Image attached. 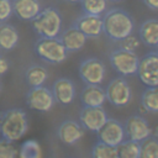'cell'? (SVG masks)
I'll use <instances>...</instances> for the list:
<instances>
[{
    "label": "cell",
    "mask_w": 158,
    "mask_h": 158,
    "mask_svg": "<svg viewBox=\"0 0 158 158\" xmlns=\"http://www.w3.org/2000/svg\"><path fill=\"white\" fill-rule=\"evenodd\" d=\"M12 15L11 0H0V22H6Z\"/></svg>",
    "instance_id": "30"
},
{
    "label": "cell",
    "mask_w": 158,
    "mask_h": 158,
    "mask_svg": "<svg viewBox=\"0 0 158 158\" xmlns=\"http://www.w3.org/2000/svg\"><path fill=\"white\" fill-rule=\"evenodd\" d=\"M26 102L30 109L40 111V112H48L54 105V98L52 90L41 85L31 88L26 95Z\"/></svg>",
    "instance_id": "9"
},
{
    "label": "cell",
    "mask_w": 158,
    "mask_h": 158,
    "mask_svg": "<svg viewBox=\"0 0 158 158\" xmlns=\"http://www.w3.org/2000/svg\"><path fill=\"white\" fill-rule=\"evenodd\" d=\"M96 133L100 142L114 147H117L120 143H122L126 139L123 123L115 118H107V121Z\"/></svg>",
    "instance_id": "12"
},
{
    "label": "cell",
    "mask_w": 158,
    "mask_h": 158,
    "mask_svg": "<svg viewBox=\"0 0 158 158\" xmlns=\"http://www.w3.org/2000/svg\"><path fill=\"white\" fill-rule=\"evenodd\" d=\"M157 48H158V46H157ZM157 52H158V51H157Z\"/></svg>",
    "instance_id": "37"
},
{
    "label": "cell",
    "mask_w": 158,
    "mask_h": 158,
    "mask_svg": "<svg viewBox=\"0 0 158 158\" xmlns=\"http://www.w3.org/2000/svg\"><path fill=\"white\" fill-rule=\"evenodd\" d=\"M110 64L111 67L122 77L137 74L138 60L139 58L135 52L126 51L122 48H116L110 53Z\"/></svg>",
    "instance_id": "5"
},
{
    "label": "cell",
    "mask_w": 158,
    "mask_h": 158,
    "mask_svg": "<svg viewBox=\"0 0 158 158\" xmlns=\"http://www.w3.org/2000/svg\"><path fill=\"white\" fill-rule=\"evenodd\" d=\"M79 2L84 14L101 16L107 10V0H80Z\"/></svg>",
    "instance_id": "27"
},
{
    "label": "cell",
    "mask_w": 158,
    "mask_h": 158,
    "mask_svg": "<svg viewBox=\"0 0 158 158\" xmlns=\"http://www.w3.org/2000/svg\"><path fill=\"white\" fill-rule=\"evenodd\" d=\"M7 69H9V60L4 56L0 54V75L5 74L7 72Z\"/></svg>",
    "instance_id": "31"
},
{
    "label": "cell",
    "mask_w": 158,
    "mask_h": 158,
    "mask_svg": "<svg viewBox=\"0 0 158 158\" xmlns=\"http://www.w3.org/2000/svg\"><path fill=\"white\" fill-rule=\"evenodd\" d=\"M0 91H1V83H0Z\"/></svg>",
    "instance_id": "36"
},
{
    "label": "cell",
    "mask_w": 158,
    "mask_h": 158,
    "mask_svg": "<svg viewBox=\"0 0 158 158\" xmlns=\"http://www.w3.org/2000/svg\"><path fill=\"white\" fill-rule=\"evenodd\" d=\"M11 2L12 14L23 21H32L42 9L40 0H11Z\"/></svg>",
    "instance_id": "17"
},
{
    "label": "cell",
    "mask_w": 158,
    "mask_h": 158,
    "mask_svg": "<svg viewBox=\"0 0 158 158\" xmlns=\"http://www.w3.org/2000/svg\"><path fill=\"white\" fill-rule=\"evenodd\" d=\"M152 135H153V137L158 138V125L154 127V130H152Z\"/></svg>",
    "instance_id": "33"
},
{
    "label": "cell",
    "mask_w": 158,
    "mask_h": 158,
    "mask_svg": "<svg viewBox=\"0 0 158 158\" xmlns=\"http://www.w3.org/2000/svg\"><path fill=\"white\" fill-rule=\"evenodd\" d=\"M142 109L147 112L158 114V86H147L141 96Z\"/></svg>",
    "instance_id": "22"
},
{
    "label": "cell",
    "mask_w": 158,
    "mask_h": 158,
    "mask_svg": "<svg viewBox=\"0 0 158 158\" xmlns=\"http://www.w3.org/2000/svg\"><path fill=\"white\" fill-rule=\"evenodd\" d=\"M83 106H102L106 101L105 89L100 85H85L80 94Z\"/></svg>",
    "instance_id": "18"
},
{
    "label": "cell",
    "mask_w": 158,
    "mask_h": 158,
    "mask_svg": "<svg viewBox=\"0 0 158 158\" xmlns=\"http://www.w3.org/2000/svg\"><path fill=\"white\" fill-rule=\"evenodd\" d=\"M31 22L38 37H58L62 32V15L59 10L53 6L41 9Z\"/></svg>",
    "instance_id": "3"
},
{
    "label": "cell",
    "mask_w": 158,
    "mask_h": 158,
    "mask_svg": "<svg viewBox=\"0 0 158 158\" xmlns=\"http://www.w3.org/2000/svg\"><path fill=\"white\" fill-rule=\"evenodd\" d=\"M58 138L65 144H75L84 135V128L79 122L73 120L63 121L57 130Z\"/></svg>",
    "instance_id": "16"
},
{
    "label": "cell",
    "mask_w": 158,
    "mask_h": 158,
    "mask_svg": "<svg viewBox=\"0 0 158 158\" xmlns=\"http://www.w3.org/2000/svg\"><path fill=\"white\" fill-rule=\"evenodd\" d=\"M139 158H158V138L151 135L139 142Z\"/></svg>",
    "instance_id": "23"
},
{
    "label": "cell",
    "mask_w": 158,
    "mask_h": 158,
    "mask_svg": "<svg viewBox=\"0 0 158 158\" xmlns=\"http://www.w3.org/2000/svg\"><path fill=\"white\" fill-rule=\"evenodd\" d=\"M67 1H69V2H79L80 0H67Z\"/></svg>",
    "instance_id": "34"
},
{
    "label": "cell",
    "mask_w": 158,
    "mask_h": 158,
    "mask_svg": "<svg viewBox=\"0 0 158 158\" xmlns=\"http://www.w3.org/2000/svg\"><path fill=\"white\" fill-rule=\"evenodd\" d=\"M116 148L120 158H139V142L125 139Z\"/></svg>",
    "instance_id": "24"
},
{
    "label": "cell",
    "mask_w": 158,
    "mask_h": 158,
    "mask_svg": "<svg viewBox=\"0 0 158 158\" xmlns=\"http://www.w3.org/2000/svg\"><path fill=\"white\" fill-rule=\"evenodd\" d=\"M48 78V72L44 67L40 65V64H32L30 65L26 72H25V79H26V83L31 86V88H35V86H41L44 84V81L47 80Z\"/></svg>",
    "instance_id": "21"
},
{
    "label": "cell",
    "mask_w": 158,
    "mask_h": 158,
    "mask_svg": "<svg viewBox=\"0 0 158 158\" xmlns=\"http://www.w3.org/2000/svg\"><path fill=\"white\" fill-rule=\"evenodd\" d=\"M107 114L102 106H83L79 114V123L84 130L98 132L107 121Z\"/></svg>",
    "instance_id": "10"
},
{
    "label": "cell",
    "mask_w": 158,
    "mask_h": 158,
    "mask_svg": "<svg viewBox=\"0 0 158 158\" xmlns=\"http://www.w3.org/2000/svg\"><path fill=\"white\" fill-rule=\"evenodd\" d=\"M102 32L112 41H121L133 33L135 21L133 17L125 10L114 7L104 12Z\"/></svg>",
    "instance_id": "1"
},
{
    "label": "cell",
    "mask_w": 158,
    "mask_h": 158,
    "mask_svg": "<svg viewBox=\"0 0 158 158\" xmlns=\"http://www.w3.org/2000/svg\"><path fill=\"white\" fill-rule=\"evenodd\" d=\"M78 72L85 85H101L106 75V67L101 59L89 57L80 63Z\"/></svg>",
    "instance_id": "6"
},
{
    "label": "cell",
    "mask_w": 158,
    "mask_h": 158,
    "mask_svg": "<svg viewBox=\"0 0 158 158\" xmlns=\"http://www.w3.org/2000/svg\"><path fill=\"white\" fill-rule=\"evenodd\" d=\"M17 149L9 139L0 138V158H16Z\"/></svg>",
    "instance_id": "28"
},
{
    "label": "cell",
    "mask_w": 158,
    "mask_h": 158,
    "mask_svg": "<svg viewBox=\"0 0 158 158\" xmlns=\"http://www.w3.org/2000/svg\"><path fill=\"white\" fill-rule=\"evenodd\" d=\"M73 26L83 32L86 37L96 38L102 33V17L100 15L83 14L75 20Z\"/></svg>",
    "instance_id": "13"
},
{
    "label": "cell",
    "mask_w": 158,
    "mask_h": 158,
    "mask_svg": "<svg viewBox=\"0 0 158 158\" xmlns=\"http://www.w3.org/2000/svg\"><path fill=\"white\" fill-rule=\"evenodd\" d=\"M28 128L27 115L21 109H10L1 115L0 118V133L2 138L11 142L19 141L25 136Z\"/></svg>",
    "instance_id": "2"
},
{
    "label": "cell",
    "mask_w": 158,
    "mask_h": 158,
    "mask_svg": "<svg viewBox=\"0 0 158 158\" xmlns=\"http://www.w3.org/2000/svg\"><path fill=\"white\" fill-rule=\"evenodd\" d=\"M91 157L93 158H120L116 147L109 146V144L102 143L100 141H98L93 146Z\"/></svg>",
    "instance_id": "26"
},
{
    "label": "cell",
    "mask_w": 158,
    "mask_h": 158,
    "mask_svg": "<svg viewBox=\"0 0 158 158\" xmlns=\"http://www.w3.org/2000/svg\"><path fill=\"white\" fill-rule=\"evenodd\" d=\"M36 54L49 64H59L67 59L68 52L58 37H40L35 43Z\"/></svg>",
    "instance_id": "4"
},
{
    "label": "cell",
    "mask_w": 158,
    "mask_h": 158,
    "mask_svg": "<svg viewBox=\"0 0 158 158\" xmlns=\"http://www.w3.org/2000/svg\"><path fill=\"white\" fill-rule=\"evenodd\" d=\"M142 1L151 10H158V0H142Z\"/></svg>",
    "instance_id": "32"
},
{
    "label": "cell",
    "mask_w": 158,
    "mask_h": 158,
    "mask_svg": "<svg viewBox=\"0 0 158 158\" xmlns=\"http://www.w3.org/2000/svg\"><path fill=\"white\" fill-rule=\"evenodd\" d=\"M137 74L147 86H158V52H149L139 58Z\"/></svg>",
    "instance_id": "8"
},
{
    "label": "cell",
    "mask_w": 158,
    "mask_h": 158,
    "mask_svg": "<svg viewBox=\"0 0 158 158\" xmlns=\"http://www.w3.org/2000/svg\"><path fill=\"white\" fill-rule=\"evenodd\" d=\"M52 94L54 101L62 105H69L75 98V84L69 78H59L53 83Z\"/></svg>",
    "instance_id": "14"
},
{
    "label": "cell",
    "mask_w": 158,
    "mask_h": 158,
    "mask_svg": "<svg viewBox=\"0 0 158 158\" xmlns=\"http://www.w3.org/2000/svg\"><path fill=\"white\" fill-rule=\"evenodd\" d=\"M105 94H106V100L117 107L126 106L132 99L131 88L127 80L122 77H117L112 79L107 84L105 89Z\"/></svg>",
    "instance_id": "7"
},
{
    "label": "cell",
    "mask_w": 158,
    "mask_h": 158,
    "mask_svg": "<svg viewBox=\"0 0 158 158\" xmlns=\"http://www.w3.org/2000/svg\"><path fill=\"white\" fill-rule=\"evenodd\" d=\"M19 32L15 26L7 22H0V49L11 51L17 46Z\"/></svg>",
    "instance_id": "20"
},
{
    "label": "cell",
    "mask_w": 158,
    "mask_h": 158,
    "mask_svg": "<svg viewBox=\"0 0 158 158\" xmlns=\"http://www.w3.org/2000/svg\"><path fill=\"white\" fill-rule=\"evenodd\" d=\"M58 38L60 40L62 44L64 46V48L67 49L68 53L80 51L85 46L86 40H88V37L74 26L60 32Z\"/></svg>",
    "instance_id": "15"
},
{
    "label": "cell",
    "mask_w": 158,
    "mask_h": 158,
    "mask_svg": "<svg viewBox=\"0 0 158 158\" xmlns=\"http://www.w3.org/2000/svg\"><path fill=\"white\" fill-rule=\"evenodd\" d=\"M118 43H120V48L126 49V51L135 52V51H136V49L139 47L141 41H139V38H138V37L133 36V33H132V35H130V36L125 37L123 40L118 41Z\"/></svg>",
    "instance_id": "29"
},
{
    "label": "cell",
    "mask_w": 158,
    "mask_h": 158,
    "mask_svg": "<svg viewBox=\"0 0 158 158\" xmlns=\"http://www.w3.org/2000/svg\"><path fill=\"white\" fill-rule=\"evenodd\" d=\"M20 158H42V149L37 141L27 139L25 141L19 152Z\"/></svg>",
    "instance_id": "25"
},
{
    "label": "cell",
    "mask_w": 158,
    "mask_h": 158,
    "mask_svg": "<svg viewBox=\"0 0 158 158\" xmlns=\"http://www.w3.org/2000/svg\"><path fill=\"white\" fill-rule=\"evenodd\" d=\"M107 1H111V2H117V1H122V0H107Z\"/></svg>",
    "instance_id": "35"
},
{
    "label": "cell",
    "mask_w": 158,
    "mask_h": 158,
    "mask_svg": "<svg viewBox=\"0 0 158 158\" xmlns=\"http://www.w3.org/2000/svg\"><path fill=\"white\" fill-rule=\"evenodd\" d=\"M126 139L141 142L152 135V128L148 121L141 115H131L123 122Z\"/></svg>",
    "instance_id": "11"
},
{
    "label": "cell",
    "mask_w": 158,
    "mask_h": 158,
    "mask_svg": "<svg viewBox=\"0 0 158 158\" xmlns=\"http://www.w3.org/2000/svg\"><path fill=\"white\" fill-rule=\"evenodd\" d=\"M0 118H1V115H0Z\"/></svg>",
    "instance_id": "38"
},
{
    "label": "cell",
    "mask_w": 158,
    "mask_h": 158,
    "mask_svg": "<svg viewBox=\"0 0 158 158\" xmlns=\"http://www.w3.org/2000/svg\"><path fill=\"white\" fill-rule=\"evenodd\" d=\"M139 41L148 47L158 46V19H148L139 27Z\"/></svg>",
    "instance_id": "19"
}]
</instances>
